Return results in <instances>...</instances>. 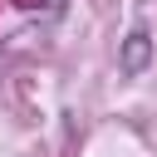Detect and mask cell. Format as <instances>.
Returning a JSON list of instances; mask_svg holds the SVG:
<instances>
[{"label":"cell","instance_id":"cell-1","mask_svg":"<svg viewBox=\"0 0 157 157\" xmlns=\"http://www.w3.org/2000/svg\"><path fill=\"white\" fill-rule=\"evenodd\" d=\"M147 34H132V44H128V69H137L142 64V54H147V44H142Z\"/></svg>","mask_w":157,"mask_h":157}]
</instances>
